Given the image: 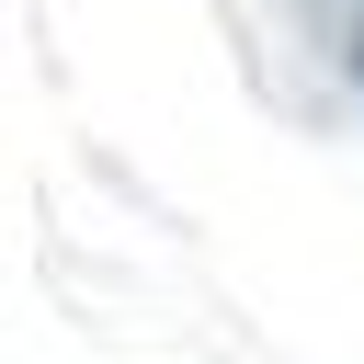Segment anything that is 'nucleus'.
<instances>
[{
  "instance_id": "nucleus-1",
  "label": "nucleus",
  "mask_w": 364,
  "mask_h": 364,
  "mask_svg": "<svg viewBox=\"0 0 364 364\" xmlns=\"http://www.w3.org/2000/svg\"><path fill=\"white\" fill-rule=\"evenodd\" d=\"M353 80H364V34H353Z\"/></svg>"
}]
</instances>
